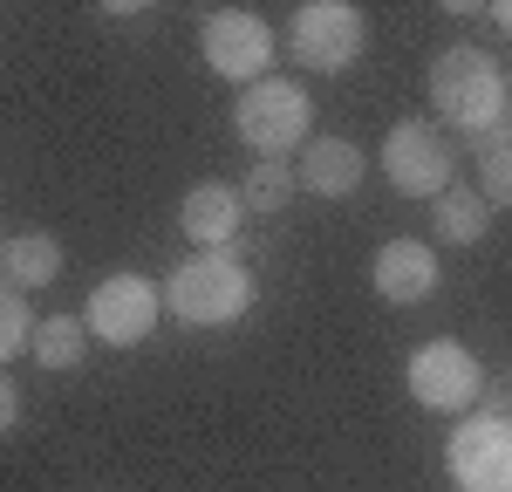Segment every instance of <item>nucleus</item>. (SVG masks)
<instances>
[{
  "instance_id": "1",
  "label": "nucleus",
  "mask_w": 512,
  "mask_h": 492,
  "mask_svg": "<svg viewBox=\"0 0 512 492\" xmlns=\"http://www.w3.org/2000/svg\"><path fill=\"white\" fill-rule=\"evenodd\" d=\"M431 103H437V117L451 123V130L492 137V130L506 123V110H512V82L485 48L458 41V48H444V55L431 62Z\"/></svg>"
},
{
  "instance_id": "16",
  "label": "nucleus",
  "mask_w": 512,
  "mask_h": 492,
  "mask_svg": "<svg viewBox=\"0 0 512 492\" xmlns=\"http://www.w3.org/2000/svg\"><path fill=\"white\" fill-rule=\"evenodd\" d=\"M82 349H89V322L82 315H41V335H35L41 369H76Z\"/></svg>"
},
{
  "instance_id": "9",
  "label": "nucleus",
  "mask_w": 512,
  "mask_h": 492,
  "mask_svg": "<svg viewBox=\"0 0 512 492\" xmlns=\"http://www.w3.org/2000/svg\"><path fill=\"white\" fill-rule=\"evenodd\" d=\"M478 390H485V369H478V356L465 342L437 335V342H424L410 356V397L424 410H472Z\"/></svg>"
},
{
  "instance_id": "12",
  "label": "nucleus",
  "mask_w": 512,
  "mask_h": 492,
  "mask_svg": "<svg viewBox=\"0 0 512 492\" xmlns=\"http://www.w3.org/2000/svg\"><path fill=\"white\" fill-rule=\"evenodd\" d=\"M362 171H369V158L355 151L349 137H315V144L301 151V192H321V199H349L355 185H362Z\"/></svg>"
},
{
  "instance_id": "4",
  "label": "nucleus",
  "mask_w": 512,
  "mask_h": 492,
  "mask_svg": "<svg viewBox=\"0 0 512 492\" xmlns=\"http://www.w3.org/2000/svg\"><path fill=\"white\" fill-rule=\"evenodd\" d=\"M383 171H390L396 192L437 205L451 192V178H458V151H451V137H444L431 117H403V123H390V137H383Z\"/></svg>"
},
{
  "instance_id": "15",
  "label": "nucleus",
  "mask_w": 512,
  "mask_h": 492,
  "mask_svg": "<svg viewBox=\"0 0 512 492\" xmlns=\"http://www.w3.org/2000/svg\"><path fill=\"white\" fill-rule=\"evenodd\" d=\"M294 185H301V171L287 158H253V171L239 178V199H246V212H280L294 199Z\"/></svg>"
},
{
  "instance_id": "7",
  "label": "nucleus",
  "mask_w": 512,
  "mask_h": 492,
  "mask_svg": "<svg viewBox=\"0 0 512 492\" xmlns=\"http://www.w3.org/2000/svg\"><path fill=\"white\" fill-rule=\"evenodd\" d=\"M444 465H451L458 492H512V417H499V410L458 417Z\"/></svg>"
},
{
  "instance_id": "5",
  "label": "nucleus",
  "mask_w": 512,
  "mask_h": 492,
  "mask_svg": "<svg viewBox=\"0 0 512 492\" xmlns=\"http://www.w3.org/2000/svg\"><path fill=\"white\" fill-rule=\"evenodd\" d=\"M362 41H369V21H362V7H349V0H308L287 21V55L301 69H315V76H342L355 55H362Z\"/></svg>"
},
{
  "instance_id": "14",
  "label": "nucleus",
  "mask_w": 512,
  "mask_h": 492,
  "mask_svg": "<svg viewBox=\"0 0 512 492\" xmlns=\"http://www.w3.org/2000/svg\"><path fill=\"white\" fill-rule=\"evenodd\" d=\"M431 226H437V240H444V246H478V240H485V226H492V199L451 185V192L431 205Z\"/></svg>"
},
{
  "instance_id": "18",
  "label": "nucleus",
  "mask_w": 512,
  "mask_h": 492,
  "mask_svg": "<svg viewBox=\"0 0 512 492\" xmlns=\"http://www.w3.org/2000/svg\"><path fill=\"white\" fill-rule=\"evenodd\" d=\"M478 192L492 205H512V151H485L478 158Z\"/></svg>"
},
{
  "instance_id": "20",
  "label": "nucleus",
  "mask_w": 512,
  "mask_h": 492,
  "mask_svg": "<svg viewBox=\"0 0 512 492\" xmlns=\"http://www.w3.org/2000/svg\"><path fill=\"white\" fill-rule=\"evenodd\" d=\"M492 14H499V28H506V35H512V0H499V7H492Z\"/></svg>"
},
{
  "instance_id": "2",
  "label": "nucleus",
  "mask_w": 512,
  "mask_h": 492,
  "mask_svg": "<svg viewBox=\"0 0 512 492\" xmlns=\"http://www.w3.org/2000/svg\"><path fill=\"white\" fill-rule=\"evenodd\" d=\"M164 308L185 328H226L253 308V274L239 267L233 253H192L171 267L164 281Z\"/></svg>"
},
{
  "instance_id": "6",
  "label": "nucleus",
  "mask_w": 512,
  "mask_h": 492,
  "mask_svg": "<svg viewBox=\"0 0 512 492\" xmlns=\"http://www.w3.org/2000/svg\"><path fill=\"white\" fill-rule=\"evenodd\" d=\"M198 48H205V69L226 82H267L274 76V28L253 14V7H212L205 28H198Z\"/></svg>"
},
{
  "instance_id": "8",
  "label": "nucleus",
  "mask_w": 512,
  "mask_h": 492,
  "mask_svg": "<svg viewBox=\"0 0 512 492\" xmlns=\"http://www.w3.org/2000/svg\"><path fill=\"white\" fill-rule=\"evenodd\" d=\"M164 315V287L144 281V274H110V281L89 287V308H82V322L96 342H110V349H137Z\"/></svg>"
},
{
  "instance_id": "17",
  "label": "nucleus",
  "mask_w": 512,
  "mask_h": 492,
  "mask_svg": "<svg viewBox=\"0 0 512 492\" xmlns=\"http://www.w3.org/2000/svg\"><path fill=\"white\" fill-rule=\"evenodd\" d=\"M35 335H41V315L28 308V294L7 287V301H0V356H35Z\"/></svg>"
},
{
  "instance_id": "13",
  "label": "nucleus",
  "mask_w": 512,
  "mask_h": 492,
  "mask_svg": "<svg viewBox=\"0 0 512 492\" xmlns=\"http://www.w3.org/2000/svg\"><path fill=\"white\" fill-rule=\"evenodd\" d=\"M0 274L14 294H35L62 274V240H48V233H14V240L0 246Z\"/></svg>"
},
{
  "instance_id": "3",
  "label": "nucleus",
  "mask_w": 512,
  "mask_h": 492,
  "mask_svg": "<svg viewBox=\"0 0 512 492\" xmlns=\"http://www.w3.org/2000/svg\"><path fill=\"white\" fill-rule=\"evenodd\" d=\"M233 130H239V144H246L253 158L308 151V144H315V96H308L301 82L267 76V82H253V89H239Z\"/></svg>"
},
{
  "instance_id": "19",
  "label": "nucleus",
  "mask_w": 512,
  "mask_h": 492,
  "mask_svg": "<svg viewBox=\"0 0 512 492\" xmlns=\"http://www.w3.org/2000/svg\"><path fill=\"white\" fill-rule=\"evenodd\" d=\"M0 424H7V431L21 424V383H14V376L0 383Z\"/></svg>"
},
{
  "instance_id": "10",
  "label": "nucleus",
  "mask_w": 512,
  "mask_h": 492,
  "mask_svg": "<svg viewBox=\"0 0 512 492\" xmlns=\"http://www.w3.org/2000/svg\"><path fill=\"white\" fill-rule=\"evenodd\" d=\"M178 226H185V240H192L198 253H233V233L246 226V199H239V185H226V178L192 185L185 205H178Z\"/></svg>"
},
{
  "instance_id": "11",
  "label": "nucleus",
  "mask_w": 512,
  "mask_h": 492,
  "mask_svg": "<svg viewBox=\"0 0 512 492\" xmlns=\"http://www.w3.org/2000/svg\"><path fill=\"white\" fill-rule=\"evenodd\" d=\"M369 281H376V294H383L390 308H417V301H431V294H437V246H424V240H383V246H376Z\"/></svg>"
}]
</instances>
